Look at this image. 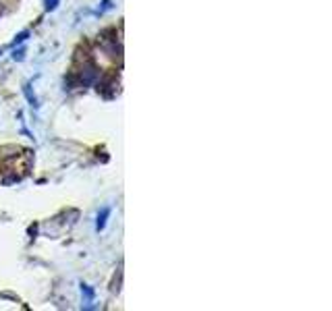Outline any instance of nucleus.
I'll return each mask as SVG.
<instances>
[{"mask_svg": "<svg viewBox=\"0 0 332 311\" xmlns=\"http://www.w3.org/2000/svg\"><path fill=\"white\" fill-rule=\"evenodd\" d=\"M58 2H60V0H46V9H48V11H54V9L58 6Z\"/></svg>", "mask_w": 332, "mask_h": 311, "instance_id": "nucleus-2", "label": "nucleus"}, {"mask_svg": "<svg viewBox=\"0 0 332 311\" xmlns=\"http://www.w3.org/2000/svg\"><path fill=\"white\" fill-rule=\"evenodd\" d=\"M108 214H110V209H108V207H104V209H102V214L98 216V230H100V228H104V224H106V218H108Z\"/></svg>", "mask_w": 332, "mask_h": 311, "instance_id": "nucleus-1", "label": "nucleus"}]
</instances>
